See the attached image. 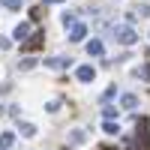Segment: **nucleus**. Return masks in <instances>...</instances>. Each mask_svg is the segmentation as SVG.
I'll use <instances>...</instances> for the list:
<instances>
[{
	"instance_id": "nucleus-1",
	"label": "nucleus",
	"mask_w": 150,
	"mask_h": 150,
	"mask_svg": "<svg viewBox=\"0 0 150 150\" xmlns=\"http://www.w3.org/2000/svg\"><path fill=\"white\" fill-rule=\"evenodd\" d=\"M111 36H114V39H117L120 45H126V48L138 42V30L132 27V21H129V24H117V27L111 30Z\"/></svg>"
},
{
	"instance_id": "nucleus-2",
	"label": "nucleus",
	"mask_w": 150,
	"mask_h": 150,
	"mask_svg": "<svg viewBox=\"0 0 150 150\" xmlns=\"http://www.w3.org/2000/svg\"><path fill=\"white\" fill-rule=\"evenodd\" d=\"M42 42H45V30H36L33 36H27V39L21 42V51H39Z\"/></svg>"
},
{
	"instance_id": "nucleus-3",
	"label": "nucleus",
	"mask_w": 150,
	"mask_h": 150,
	"mask_svg": "<svg viewBox=\"0 0 150 150\" xmlns=\"http://www.w3.org/2000/svg\"><path fill=\"white\" fill-rule=\"evenodd\" d=\"M135 150H150V123L138 126V135H135Z\"/></svg>"
},
{
	"instance_id": "nucleus-4",
	"label": "nucleus",
	"mask_w": 150,
	"mask_h": 150,
	"mask_svg": "<svg viewBox=\"0 0 150 150\" xmlns=\"http://www.w3.org/2000/svg\"><path fill=\"white\" fill-rule=\"evenodd\" d=\"M69 42H84V36H87V27H84V24L81 21H75V24H69Z\"/></svg>"
},
{
	"instance_id": "nucleus-5",
	"label": "nucleus",
	"mask_w": 150,
	"mask_h": 150,
	"mask_svg": "<svg viewBox=\"0 0 150 150\" xmlns=\"http://www.w3.org/2000/svg\"><path fill=\"white\" fill-rule=\"evenodd\" d=\"M30 36V21H21V24H15V30H12V39L15 42H24Z\"/></svg>"
},
{
	"instance_id": "nucleus-6",
	"label": "nucleus",
	"mask_w": 150,
	"mask_h": 150,
	"mask_svg": "<svg viewBox=\"0 0 150 150\" xmlns=\"http://www.w3.org/2000/svg\"><path fill=\"white\" fill-rule=\"evenodd\" d=\"M42 63L51 69H66V66H72V57H45Z\"/></svg>"
},
{
	"instance_id": "nucleus-7",
	"label": "nucleus",
	"mask_w": 150,
	"mask_h": 150,
	"mask_svg": "<svg viewBox=\"0 0 150 150\" xmlns=\"http://www.w3.org/2000/svg\"><path fill=\"white\" fill-rule=\"evenodd\" d=\"M75 78L87 84V81H93V78H96V69H93V66H78V69H75Z\"/></svg>"
},
{
	"instance_id": "nucleus-8",
	"label": "nucleus",
	"mask_w": 150,
	"mask_h": 150,
	"mask_svg": "<svg viewBox=\"0 0 150 150\" xmlns=\"http://www.w3.org/2000/svg\"><path fill=\"white\" fill-rule=\"evenodd\" d=\"M87 54H90V57H102L105 54V45L99 39H90V42H87Z\"/></svg>"
},
{
	"instance_id": "nucleus-9",
	"label": "nucleus",
	"mask_w": 150,
	"mask_h": 150,
	"mask_svg": "<svg viewBox=\"0 0 150 150\" xmlns=\"http://www.w3.org/2000/svg\"><path fill=\"white\" fill-rule=\"evenodd\" d=\"M120 105L126 108V111H135V108H138V96H135V93H123V99H120Z\"/></svg>"
},
{
	"instance_id": "nucleus-10",
	"label": "nucleus",
	"mask_w": 150,
	"mask_h": 150,
	"mask_svg": "<svg viewBox=\"0 0 150 150\" xmlns=\"http://www.w3.org/2000/svg\"><path fill=\"white\" fill-rule=\"evenodd\" d=\"M90 135H87L84 129H69V144H84Z\"/></svg>"
},
{
	"instance_id": "nucleus-11",
	"label": "nucleus",
	"mask_w": 150,
	"mask_h": 150,
	"mask_svg": "<svg viewBox=\"0 0 150 150\" xmlns=\"http://www.w3.org/2000/svg\"><path fill=\"white\" fill-rule=\"evenodd\" d=\"M15 144V132H0V150H9Z\"/></svg>"
},
{
	"instance_id": "nucleus-12",
	"label": "nucleus",
	"mask_w": 150,
	"mask_h": 150,
	"mask_svg": "<svg viewBox=\"0 0 150 150\" xmlns=\"http://www.w3.org/2000/svg\"><path fill=\"white\" fill-rule=\"evenodd\" d=\"M102 132H105V135H120V123L105 120V123H102Z\"/></svg>"
},
{
	"instance_id": "nucleus-13",
	"label": "nucleus",
	"mask_w": 150,
	"mask_h": 150,
	"mask_svg": "<svg viewBox=\"0 0 150 150\" xmlns=\"http://www.w3.org/2000/svg\"><path fill=\"white\" fill-rule=\"evenodd\" d=\"M21 135H24V138H33V135H36V126H33V123H21Z\"/></svg>"
},
{
	"instance_id": "nucleus-14",
	"label": "nucleus",
	"mask_w": 150,
	"mask_h": 150,
	"mask_svg": "<svg viewBox=\"0 0 150 150\" xmlns=\"http://www.w3.org/2000/svg\"><path fill=\"white\" fill-rule=\"evenodd\" d=\"M102 117H105V120H114V117H117V108H114V105H105V108H102Z\"/></svg>"
},
{
	"instance_id": "nucleus-15",
	"label": "nucleus",
	"mask_w": 150,
	"mask_h": 150,
	"mask_svg": "<svg viewBox=\"0 0 150 150\" xmlns=\"http://www.w3.org/2000/svg\"><path fill=\"white\" fill-rule=\"evenodd\" d=\"M135 15H138V18H150V6H147V3L135 6Z\"/></svg>"
},
{
	"instance_id": "nucleus-16",
	"label": "nucleus",
	"mask_w": 150,
	"mask_h": 150,
	"mask_svg": "<svg viewBox=\"0 0 150 150\" xmlns=\"http://www.w3.org/2000/svg\"><path fill=\"white\" fill-rule=\"evenodd\" d=\"M135 75H138L141 81H150V63H144V66H141L138 72H135Z\"/></svg>"
},
{
	"instance_id": "nucleus-17",
	"label": "nucleus",
	"mask_w": 150,
	"mask_h": 150,
	"mask_svg": "<svg viewBox=\"0 0 150 150\" xmlns=\"http://www.w3.org/2000/svg\"><path fill=\"white\" fill-rule=\"evenodd\" d=\"M0 6H6V9H21V0H0Z\"/></svg>"
},
{
	"instance_id": "nucleus-18",
	"label": "nucleus",
	"mask_w": 150,
	"mask_h": 150,
	"mask_svg": "<svg viewBox=\"0 0 150 150\" xmlns=\"http://www.w3.org/2000/svg\"><path fill=\"white\" fill-rule=\"evenodd\" d=\"M60 21H63L66 27H69V24H75V12H69V9H66V12H63V18H60Z\"/></svg>"
},
{
	"instance_id": "nucleus-19",
	"label": "nucleus",
	"mask_w": 150,
	"mask_h": 150,
	"mask_svg": "<svg viewBox=\"0 0 150 150\" xmlns=\"http://www.w3.org/2000/svg\"><path fill=\"white\" fill-rule=\"evenodd\" d=\"M36 66V57H27V60H21V69H33Z\"/></svg>"
},
{
	"instance_id": "nucleus-20",
	"label": "nucleus",
	"mask_w": 150,
	"mask_h": 150,
	"mask_svg": "<svg viewBox=\"0 0 150 150\" xmlns=\"http://www.w3.org/2000/svg\"><path fill=\"white\" fill-rule=\"evenodd\" d=\"M9 45H12V42L6 39V36H0V48H3V51H6V48H9Z\"/></svg>"
},
{
	"instance_id": "nucleus-21",
	"label": "nucleus",
	"mask_w": 150,
	"mask_h": 150,
	"mask_svg": "<svg viewBox=\"0 0 150 150\" xmlns=\"http://www.w3.org/2000/svg\"><path fill=\"white\" fill-rule=\"evenodd\" d=\"M51 3H63V0H45V6H51Z\"/></svg>"
},
{
	"instance_id": "nucleus-22",
	"label": "nucleus",
	"mask_w": 150,
	"mask_h": 150,
	"mask_svg": "<svg viewBox=\"0 0 150 150\" xmlns=\"http://www.w3.org/2000/svg\"><path fill=\"white\" fill-rule=\"evenodd\" d=\"M99 150H114V147H99Z\"/></svg>"
}]
</instances>
